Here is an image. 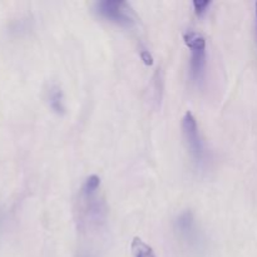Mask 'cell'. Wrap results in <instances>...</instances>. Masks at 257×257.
Segmentation results:
<instances>
[{"label": "cell", "instance_id": "obj_11", "mask_svg": "<svg viewBox=\"0 0 257 257\" xmlns=\"http://www.w3.org/2000/svg\"><path fill=\"white\" fill-rule=\"evenodd\" d=\"M82 257H90V256H88V255H84V256H82Z\"/></svg>", "mask_w": 257, "mask_h": 257}, {"label": "cell", "instance_id": "obj_7", "mask_svg": "<svg viewBox=\"0 0 257 257\" xmlns=\"http://www.w3.org/2000/svg\"><path fill=\"white\" fill-rule=\"evenodd\" d=\"M100 186V178L99 176L93 173V175L88 176L85 181L83 182L82 188H80V195L83 196H93L97 195L99 191Z\"/></svg>", "mask_w": 257, "mask_h": 257}, {"label": "cell", "instance_id": "obj_10", "mask_svg": "<svg viewBox=\"0 0 257 257\" xmlns=\"http://www.w3.org/2000/svg\"><path fill=\"white\" fill-rule=\"evenodd\" d=\"M255 9H256V23H257V2L255 3Z\"/></svg>", "mask_w": 257, "mask_h": 257}, {"label": "cell", "instance_id": "obj_1", "mask_svg": "<svg viewBox=\"0 0 257 257\" xmlns=\"http://www.w3.org/2000/svg\"><path fill=\"white\" fill-rule=\"evenodd\" d=\"M183 40L191 50L190 77L192 82L201 83L206 70V38L196 30L188 29L183 33Z\"/></svg>", "mask_w": 257, "mask_h": 257}, {"label": "cell", "instance_id": "obj_2", "mask_svg": "<svg viewBox=\"0 0 257 257\" xmlns=\"http://www.w3.org/2000/svg\"><path fill=\"white\" fill-rule=\"evenodd\" d=\"M182 133L188 152L191 153L192 158L198 165H203L207 153H206L205 143H203L200 130H198L197 119H196V117L193 115V113L191 110H187L183 114Z\"/></svg>", "mask_w": 257, "mask_h": 257}, {"label": "cell", "instance_id": "obj_8", "mask_svg": "<svg viewBox=\"0 0 257 257\" xmlns=\"http://www.w3.org/2000/svg\"><path fill=\"white\" fill-rule=\"evenodd\" d=\"M211 4H212V2H211V0H193L192 2L193 9H195L196 14H198V15L205 14Z\"/></svg>", "mask_w": 257, "mask_h": 257}, {"label": "cell", "instance_id": "obj_6", "mask_svg": "<svg viewBox=\"0 0 257 257\" xmlns=\"http://www.w3.org/2000/svg\"><path fill=\"white\" fill-rule=\"evenodd\" d=\"M131 250H132L133 257H157L153 248L138 236L133 237Z\"/></svg>", "mask_w": 257, "mask_h": 257}, {"label": "cell", "instance_id": "obj_4", "mask_svg": "<svg viewBox=\"0 0 257 257\" xmlns=\"http://www.w3.org/2000/svg\"><path fill=\"white\" fill-rule=\"evenodd\" d=\"M176 230L180 232V236H182L188 242H195L198 237L197 225H196L195 217L191 211H183L182 213L177 216L175 221Z\"/></svg>", "mask_w": 257, "mask_h": 257}, {"label": "cell", "instance_id": "obj_5", "mask_svg": "<svg viewBox=\"0 0 257 257\" xmlns=\"http://www.w3.org/2000/svg\"><path fill=\"white\" fill-rule=\"evenodd\" d=\"M48 100L49 105L55 113L63 114L65 112V103H64V94H63L62 88L58 84H53L48 90Z\"/></svg>", "mask_w": 257, "mask_h": 257}, {"label": "cell", "instance_id": "obj_9", "mask_svg": "<svg viewBox=\"0 0 257 257\" xmlns=\"http://www.w3.org/2000/svg\"><path fill=\"white\" fill-rule=\"evenodd\" d=\"M141 58H142V60L146 63V64L151 65L153 63V57H152V54L148 52V50H146V49L141 50Z\"/></svg>", "mask_w": 257, "mask_h": 257}, {"label": "cell", "instance_id": "obj_3", "mask_svg": "<svg viewBox=\"0 0 257 257\" xmlns=\"http://www.w3.org/2000/svg\"><path fill=\"white\" fill-rule=\"evenodd\" d=\"M95 9L105 19L120 25H131L135 22V13L124 0H100Z\"/></svg>", "mask_w": 257, "mask_h": 257}]
</instances>
